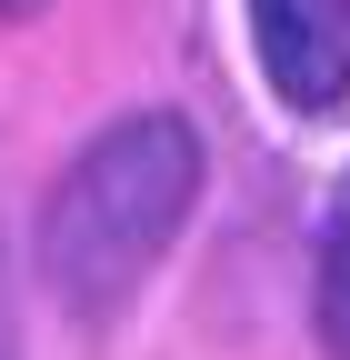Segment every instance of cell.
<instances>
[{
    "label": "cell",
    "mask_w": 350,
    "mask_h": 360,
    "mask_svg": "<svg viewBox=\"0 0 350 360\" xmlns=\"http://www.w3.org/2000/svg\"><path fill=\"white\" fill-rule=\"evenodd\" d=\"M260 80L300 120H330L350 101V0H250Z\"/></svg>",
    "instance_id": "obj_2"
},
{
    "label": "cell",
    "mask_w": 350,
    "mask_h": 360,
    "mask_svg": "<svg viewBox=\"0 0 350 360\" xmlns=\"http://www.w3.org/2000/svg\"><path fill=\"white\" fill-rule=\"evenodd\" d=\"M320 340L350 360V180L330 191V220H320Z\"/></svg>",
    "instance_id": "obj_3"
},
{
    "label": "cell",
    "mask_w": 350,
    "mask_h": 360,
    "mask_svg": "<svg viewBox=\"0 0 350 360\" xmlns=\"http://www.w3.org/2000/svg\"><path fill=\"white\" fill-rule=\"evenodd\" d=\"M200 200V130L181 110H130L40 200V281L70 321H110L160 270Z\"/></svg>",
    "instance_id": "obj_1"
},
{
    "label": "cell",
    "mask_w": 350,
    "mask_h": 360,
    "mask_svg": "<svg viewBox=\"0 0 350 360\" xmlns=\"http://www.w3.org/2000/svg\"><path fill=\"white\" fill-rule=\"evenodd\" d=\"M30 11H40V0H0V20H30Z\"/></svg>",
    "instance_id": "obj_4"
}]
</instances>
